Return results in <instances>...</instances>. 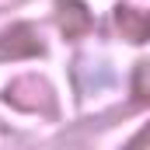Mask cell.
<instances>
[{"instance_id": "6da1fadb", "label": "cell", "mask_w": 150, "mask_h": 150, "mask_svg": "<svg viewBox=\"0 0 150 150\" xmlns=\"http://www.w3.org/2000/svg\"><path fill=\"white\" fill-rule=\"evenodd\" d=\"M4 98H7V105H14V108H21V112H49V108H52L49 87H45L42 80H35V77L14 80Z\"/></svg>"}, {"instance_id": "7a4b0ae2", "label": "cell", "mask_w": 150, "mask_h": 150, "mask_svg": "<svg viewBox=\"0 0 150 150\" xmlns=\"http://www.w3.org/2000/svg\"><path fill=\"white\" fill-rule=\"evenodd\" d=\"M35 52H42V38L32 25H14L0 35V59H21Z\"/></svg>"}, {"instance_id": "3957f363", "label": "cell", "mask_w": 150, "mask_h": 150, "mask_svg": "<svg viewBox=\"0 0 150 150\" xmlns=\"http://www.w3.org/2000/svg\"><path fill=\"white\" fill-rule=\"evenodd\" d=\"M56 7H59V32L67 38H80L87 28H91V14H87V7L80 4V0H56Z\"/></svg>"}, {"instance_id": "277c9868", "label": "cell", "mask_w": 150, "mask_h": 150, "mask_svg": "<svg viewBox=\"0 0 150 150\" xmlns=\"http://www.w3.org/2000/svg\"><path fill=\"white\" fill-rule=\"evenodd\" d=\"M115 25L129 42H147L150 38V11L140 7H115Z\"/></svg>"}, {"instance_id": "5b68a950", "label": "cell", "mask_w": 150, "mask_h": 150, "mask_svg": "<svg viewBox=\"0 0 150 150\" xmlns=\"http://www.w3.org/2000/svg\"><path fill=\"white\" fill-rule=\"evenodd\" d=\"M147 143H150V126L143 129V133H136V136H133V147H147Z\"/></svg>"}]
</instances>
